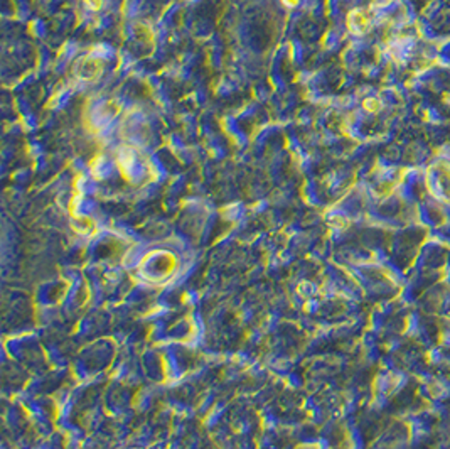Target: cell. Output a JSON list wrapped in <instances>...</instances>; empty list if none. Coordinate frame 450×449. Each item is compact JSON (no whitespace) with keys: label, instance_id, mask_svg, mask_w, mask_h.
<instances>
[{"label":"cell","instance_id":"cell-2","mask_svg":"<svg viewBox=\"0 0 450 449\" xmlns=\"http://www.w3.org/2000/svg\"><path fill=\"white\" fill-rule=\"evenodd\" d=\"M348 27L353 34H362L368 27V19L362 10H353L348 15Z\"/></svg>","mask_w":450,"mask_h":449},{"label":"cell","instance_id":"cell-3","mask_svg":"<svg viewBox=\"0 0 450 449\" xmlns=\"http://www.w3.org/2000/svg\"><path fill=\"white\" fill-rule=\"evenodd\" d=\"M83 4L86 9L91 10V12H98L103 5V0H83Z\"/></svg>","mask_w":450,"mask_h":449},{"label":"cell","instance_id":"cell-5","mask_svg":"<svg viewBox=\"0 0 450 449\" xmlns=\"http://www.w3.org/2000/svg\"><path fill=\"white\" fill-rule=\"evenodd\" d=\"M298 2H300V0H282V4L287 5V7H295Z\"/></svg>","mask_w":450,"mask_h":449},{"label":"cell","instance_id":"cell-1","mask_svg":"<svg viewBox=\"0 0 450 449\" xmlns=\"http://www.w3.org/2000/svg\"><path fill=\"white\" fill-rule=\"evenodd\" d=\"M101 71H103V61L98 59V57H83L76 66L78 76L86 79V81L96 79L101 74Z\"/></svg>","mask_w":450,"mask_h":449},{"label":"cell","instance_id":"cell-4","mask_svg":"<svg viewBox=\"0 0 450 449\" xmlns=\"http://www.w3.org/2000/svg\"><path fill=\"white\" fill-rule=\"evenodd\" d=\"M362 105H365V108H366L368 112H376L378 108H379V103H378L376 98H366Z\"/></svg>","mask_w":450,"mask_h":449}]
</instances>
